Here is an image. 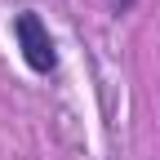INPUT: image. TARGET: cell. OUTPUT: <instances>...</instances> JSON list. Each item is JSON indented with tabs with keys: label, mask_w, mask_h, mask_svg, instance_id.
I'll return each mask as SVG.
<instances>
[{
	"label": "cell",
	"mask_w": 160,
	"mask_h": 160,
	"mask_svg": "<svg viewBox=\"0 0 160 160\" xmlns=\"http://www.w3.org/2000/svg\"><path fill=\"white\" fill-rule=\"evenodd\" d=\"M13 45H18L22 62H27L36 76H53V71H58V45H53L45 18H40L36 9L13 13Z\"/></svg>",
	"instance_id": "6da1fadb"
},
{
	"label": "cell",
	"mask_w": 160,
	"mask_h": 160,
	"mask_svg": "<svg viewBox=\"0 0 160 160\" xmlns=\"http://www.w3.org/2000/svg\"><path fill=\"white\" fill-rule=\"evenodd\" d=\"M133 5H138V0H111V9H116V13H129Z\"/></svg>",
	"instance_id": "7a4b0ae2"
}]
</instances>
